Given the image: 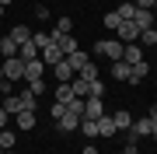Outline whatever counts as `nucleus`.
<instances>
[{
    "label": "nucleus",
    "instance_id": "obj_5",
    "mask_svg": "<svg viewBox=\"0 0 157 154\" xmlns=\"http://www.w3.org/2000/svg\"><path fill=\"white\" fill-rule=\"evenodd\" d=\"M4 77H7V81H17V77H25V60H21V56H11V60H4Z\"/></svg>",
    "mask_w": 157,
    "mask_h": 154
},
{
    "label": "nucleus",
    "instance_id": "obj_30",
    "mask_svg": "<svg viewBox=\"0 0 157 154\" xmlns=\"http://www.w3.org/2000/svg\"><path fill=\"white\" fill-rule=\"evenodd\" d=\"M32 42H35L39 49H45V46H49L52 39H49V32H35V35H32Z\"/></svg>",
    "mask_w": 157,
    "mask_h": 154
},
{
    "label": "nucleus",
    "instance_id": "obj_37",
    "mask_svg": "<svg viewBox=\"0 0 157 154\" xmlns=\"http://www.w3.org/2000/svg\"><path fill=\"white\" fill-rule=\"evenodd\" d=\"M136 7H143V11H154V0H136Z\"/></svg>",
    "mask_w": 157,
    "mask_h": 154
},
{
    "label": "nucleus",
    "instance_id": "obj_42",
    "mask_svg": "<svg viewBox=\"0 0 157 154\" xmlns=\"http://www.w3.org/2000/svg\"><path fill=\"white\" fill-rule=\"evenodd\" d=\"M0 84H7V77H4V63H0Z\"/></svg>",
    "mask_w": 157,
    "mask_h": 154
},
{
    "label": "nucleus",
    "instance_id": "obj_40",
    "mask_svg": "<svg viewBox=\"0 0 157 154\" xmlns=\"http://www.w3.org/2000/svg\"><path fill=\"white\" fill-rule=\"evenodd\" d=\"M84 154H98V147L94 144H84Z\"/></svg>",
    "mask_w": 157,
    "mask_h": 154
},
{
    "label": "nucleus",
    "instance_id": "obj_1",
    "mask_svg": "<svg viewBox=\"0 0 157 154\" xmlns=\"http://www.w3.org/2000/svg\"><path fill=\"white\" fill-rule=\"evenodd\" d=\"M94 53H98V56H105V60H112V63H119V60H122V53H126V46L115 39V35H112V39L94 42Z\"/></svg>",
    "mask_w": 157,
    "mask_h": 154
},
{
    "label": "nucleus",
    "instance_id": "obj_20",
    "mask_svg": "<svg viewBox=\"0 0 157 154\" xmlns=\"http://www.w3.org/2000/svg\"><path fill=\"white\" fill-rule=\"evenodd\" d=\"M11 39L17 42V46H25V42H32V32L25 28V25H14V28H11Z\"/></svg>",
    "mask_w": 157,
    "mask_h": 154
},
{
    "label": "nucleus",
    "instance_id": "obj_10",
    "mask_svg": "<svg viewBox=\"0 0 157 154\" xmlns=\"http://www.w3.org/2000/svg\"><path fill=\"white\" fill-rule=\"evenodd\" d=\"M150 74V63L147 60H140V63H133V67H129V84H140V81Z\"/></svg>",
    "mask_w": 157,
    "mask_h": 154
},
{
    "label": "nucleus",
    "instance_id": "obj_25",
    "mask_svg": "<svg viewBox=\"0 0 157 154\" xmlns=\"http://www.w3.org/2000/svg\"><path fill=\"white\" fill-rule=\"evenodd\" d=\"M77 77H84V81H94V77H98V67H94V60H91V63H84V67L77 70Z\"/></svg>",
    "mask_w": 157,
    "mask_h": 154
},
{
    "label": "nucleus",
    "instance_id": "obj_7",
    "mask_svg": "<svg viewBox=\"0 0 157 154\" xmlns=\"http://www.w3.org/2000/svg\"><path fill=\"white\" fill-rule=\"evenodd\" d=\"M56 126H59L63 133H73V130L80 126V116H77V112H70V109H67V112H63L59 119H56Z\"/></svg>",
    "mask_w": 157,
    "mask_h": 154
},
{
    "label": "nucleus",
    "instance_id": "obj_38",
    "mask_svg": "<svg viewBox=\"0 0 157 154\" xmlns=\"http://www.w3.org/2000/svg\"><path fill=\"white\" fill-rule=\"evenodd\" d=\"M7 119H11V116H7L4 109H0V130H7Z\"/></svg>",
    "mask_w": 157,
    "mask_h": 154
},
{
    "label": "nucleus",
    "instance_id": "obj_13",
    "mask_svg": "<svg viewBox=\"0 0 157 154\" xmlns=\"http://www.w3.org/2000/svg\"><path fill=\"white\" fill-rule=\"evenodd\" d=\"M0 109H4V112L7 116H17V112H21V95H4V105H0Z\"/></svg>",
    "mask_w": 157,
    "mask_h": 154
},
{
    "label": "nucleus",
    "instance_id": "obj_23",
    "mask_svg": "<svg viewBox=\"0 0 157 154\" xmlns=\"http://www.w3.org/2000/svg\"><path fill=\"white\" fill-rule=\"evenodd\" d=\"M73 98H77V95H73V88H70V84H59V88H56V102L67 105V102H73Z\"/></svg>",
    "mask_w": 157,
    "mask_h": 154
},
{
    "label": "nucleus",
    "instance_id": "obj_39",
    "mask_svg": "<svg viewBox=\"0 0 157 154\" xmlns=\"http://www.w3.org/2000/svg\"><path fill=\"white\" fill-rule=\"evenodd\" d=\"M122 154H140V151H136V144H126V147H122Z\"/></svg>",
    "mask_w": 157,
    "mask_h": 154
},
{
    "label": "nucleus",
    "instance_id": "obj_32",
    "mask_svg": "<svg viewBox=\"0 0 157 154\" xmlns=\"http://www.w3.org/2000/svg\"><path fill=\"white\" fill-rule=\"evenodd\" d=\"M140 42H143V46H157V32H154V28L140 32Z\"/></svg>",
    "mask_w": 157,
    "mask_h": 154
},
{
    "label": "nucleus",
    "instance_id": "obj_6",
    "mask_svg": "<svg viewBox=\"0 0 157 154\" xmlns=\"http://www.w3.org/2000/svg\"><path fill=\"white\" fill-rule=\"evenodd\" d=\"M105 116V102L101 98H84V116L80 119H101Z\"/></svg>",
    "mask_w": 157,
    "mask_h": 154
},
{
    "label": "nucleus",
    "instance_id": "obj_21",
    "mask_svg": "<svg viewBox=\"0 0 157 154\" xmlns=\"http://www.w3.org/2000/svg\"><path fill=\"white\" fill-rule=\"evenodd\" d=\"M87 98H105V81H87Z\"/></svg>",
    "mask_w": 157,
    "mask_h": 154
},
{
    "label": "nucleus",
    "instance_id": "obj_29",
    "mask_svg": "<svg viewBox=\"0 0 157 154\" xmlns=\"http://www.w3.org/2000/svg\"><path fill=\"white\" fill-rule=\"evenodd\" d=\"M28 91H32L35 98H39V95H45V81H42V77H35V81H28Z\"/></svg>",
    "mask_w": 157,
    "mask_h": 154
},
{
    "label": "nucleus",
    "instance_id": "obj_9",
    "mask_svg": "<svg viewBox=\"0 0 157 154\" xmlns=\"http://www.w3.org/2000/svg\"><path fill=\"white\" fill-rule=\"evenodd\" d=\"M154 11H143V7H136V18H133V25H136V28H140V32H147V28H154Z\"/></svg>",
    "mask_w": 157,
    "mask_h": 154
},
{
    "label": "nucleus",
    "instance_id": "obj_31",
    "mask_svg": "<svg viewBox=\"0 0 157 154\" xmlns=\"http://www.w3.org/2000/svg\"><path fill=\"white\" fill-rule=\"evenodd\" d=\"M119 21H122V18H119L115 11H108V14H105V21H101V25H105V28H112V32H115V28H119Z\"/></svg>",
    "mask_w": 157,
    "mask_h": 154
},
{
    "label": "nucleus",
    "instance_id": "obj_24",
    "mask_svg": "<svg viewBox=\"0 0 157 154\" xmlns=\"http://www.w3.org/2000/svg\"><path fill=\"white\" fill-rule=\"evenodd\" d=\"M112 77L115 81H129V63H122V60L112 63Z\"/></svg>",
    "mask_w": 157,
    "mask_h": 154
},
{
    "label": "nucleus",
    "instance_id": "obj_14",
    "mask_svg": "<svg viewBox=\"0 0 157 154\" xmlns=\"http://www.w3.org/2000/svg\"><path fill=\"white\" fill-rule=\"evenodd\" d=\"M115 133H119V130H115L112 116L105 112V116H101V119H98V137H115Z\"/></svg>",
    "mask_w": 157,
    "mask_h": 154
},
{
    "label": "nucleus",
    "instance_id": "obj_16",
    "mask_svg": "<svg viewBox=\"0 0 157 154\" xmlns=\"http://www.w3.org/2000/svg\"><path fill=\"white\" fill-rule=\"evenodd\" d=\"M67 63H70V67H73V74H77V70L84 67V63H91V56H87L84 49H77V53H70V56H67Z\"/></svg>",
    "mask_w": 157,
    "mask_h": 154
},
{
    "label": "nucleus",
    "instance_id": "obj_3",
    "mask_svg": "<svg viewBox=\"0 0 157 154\" xmlns=\"http://www.w3.org/2000/svg\"><path fill=\"white\" fill-rule=\"evenodd\" d=\"M115 39L122 42V46H133V42H140V28H136L133 21H119V28H115Z\"/></svg>",
    "mask_w": 157,
    "mask_h": 154
},
{
    "label": "nucleus",
    "instance_id": "obj_8",
    "mask_svg": "<svg viewBox=\"0 0 157 154\" xmlns=\"http://www.w3.org/2000/svg\"><path fill=\"white\" fill-rule=\"evenodd\" d=\"M14 123H17V130H35V109H21V112L14 116Z\"/></svg>",
    "mask_w": 157,
    "mask_h": 154
},
{
    "label": "nucleus",
    "instance_id": "obj_27",
    "mask_svg": "<svg viewBox=\"0 0 157 154\" xmlns=\"http://www.w3.org/2000/svg\"><path fill=\"white\" fill-rule=\"evenodd\" d=\"M119 18H122V21H133L136 18V4H119V11H115Z\"/></svg>",
    "mask_w": 157,
    "mask_h": 154
},
{
    "label": "nucleus",
    "instance_id": "obj_26",
    "mask_svg": "<svg viewBox=\"0 0 157 154\" xmlns=\"http://www.w3.org/2000/svg\"><path fill=\"white\" fill-rule=\"evenodd\" d=\"M77 130H84V137H98V119H80Z\"/></svg>",
    "mask_w": 157,
    "mask_h": 154
},
{
    "label": "nucleus",
    "instance_id": "obj_18",
    "mask_svg": "<svg viewBox=\"0 0 157 154\" xmlns=\"http://www.w3.org/2000/svg\"><path fill=\"white\" fill-rule=\"evenodd\" d=\"M112 123H115V130H129V126H133V116H129L126 109H119V112H112Z\"/></svg>",
    "mask_w": 157,
    "mask_h": 154
},
{
    "label": "nucleus",
    "instance_id": "obj_46",
    "mask_svg": "<svg viewBox=\"0 0 157 154\" xmlns=\"http://www.w3.org/2000/svg\"><path fill=\"white\" fill-rule=\"evenodd\" d=\"M4 11H7V7H0V18H4Z\"/></svg>",
    "mask_w": 157,
    "mask_h": 154
},
{
    "label": "nucleus",
    "instance_id": "obj_15",
    "mask_svg": "<svg viewBox=\"0 0 157 154\" xmlns=\"http://www.w3.org/2000/svg\"><path fill=\"white\" fill-rule=\"evenodd\" d=\"M0 56H4V60L17 56V42L11 39V35H4V39H0Z\"/></svg>",
    "mask_w": 157,
    "mask_h": 154
},
{
    "label": "nucleus",
    "instance_id": "obj_2",
    "mask_svg": "<svg viewBox=\"0 0 157 154\" xmlns=\"http://www.w3.org/2000/svg\"><path fill=\"white\" fill-rule=\"evenodd\" d=\"M150 130H154V123L147 119V116H140V119H133V126L126 130V144H140L143 137H150Z\"/></svg>",
    "mask_w": 157,
    "mask_h": 154
},
{
    "label": "nucleus",
    "instance_id": "obj_47",
    "mask_svg": "<svg viewBox=\"0 0 157 154\" xmlns=\"http://www.w3.org/2000/svg\"><path fill=\"white\" fill-rule=\"evenodd\" d=\"M154 32H157V18H154Z\"/></svg>",
    "mask_w": 157,
    "mask_h": 154
},
{
    "label": "nucleus",
    "instance_id": "obj_41",
    "mask_svg": "<svg viewBox=\"0 0 157 154\" xmlns=\"http://www.w3.org/2000/svg\"><path fill=\"white\" fill-rule=\"evenodd\" d=\"M147 119H150V123H157V105L150 109V116H147Z\"/></svg>",
    "mask_w": 157,
    "mask_h": 154
},
{
    "label": "nucleus",
    "instance_id": "obj_28",
    "mask_svg": "<svg viewBox=\"0 0 157 154\" xmlns=\"http://www.w3.org/2000/svg\"><path fill=\"white\" fill-rule=\"evenodd\" d=\"M0 151H14V133L11 130H0Z\"/></svg>",
    "mask_w": 157,
    "mask_h": 154
},
{
    "label": "nucleus",
    "instance_id": "obj_36",
    "mask_svg": "<svg viewBox=\"0 0 157 154\" xmlns=\"http://www.w3.org/2000/svg\"><path fill=\"white\" fill-rule=\"evenodd\" d=\"M35 18H39V21H45V18H49V7L39 4V7H35Z\"/></svg>",
    "mask_w": 157,
    "mask_h": 154
},
{
    "label": "nucleus",
    "instance_id": "obj_4",
    "mask_svg": "<svg viewBox=\"0 0 157 154\" xmlns=\"http://www.w3.org/2000/svg\"><path fill=\"white\" fill-rule=\"evenodd\" d=\"M39 60L45 63V67H56V63H59V60H67V56H63V49L56 46V42H49L45 49H39Z\"/></svg>",
    "mask_w": 157,
    "mask_h": 154
},
{
    "label": "nucleus",
    "instance_id": "obj_19",
    "mask_svg": "<svg viewBox=\"0 0 157 154\" xmlns=\"http://www.w3.org/2000/svg\"><path fill=\"white\" fill-rule=\"evenodd\" d=\"M17 56H21L25 63H28V60H39V46H35V42H25V46H17Z\"/></svg>",
    "mask_w": 157,
    "mask_h": 154
},
{
    "label": "nucleus",
    "instance_id": "obj_17",
    "mask_svg": "<svg viewBox=\"0 0 157 154\" xmlns=\"http://www.w3.org/2000/svg\"><path fill=\"white\" fill-rule=\"evenodd\" d=\"M140 60H143V53H140V42L126 46V53H122V63H129V67H133V63H140Z\"/></svg>",
    "mask_w": 157,
    "mask_h": 154
},
{
    "label": "nucleus",
    "instance_id": "obj_22",
    "mask_svg": "<svg viewBox=\"0 0 157 154\" xmlns=\"http://www.w3.org/2000/svg\"><path fill=\"white\" fill-rule=\"evenodd\" d=\"M49 35H73V21H70V18H59L56 28H52Z\"/></svg>",
    "mask_w": 157,
    "mask_h": 154
},
{
    "label": "nucleus",
    "instance_id": "obj_33",
    "mask_svg": "<svg viewBox=\"0 0 157 154\" xmlns=\"http://www.w3.org/2000/svg\"><path fill=\"white\" fill-rule=\"evenodd\" d=\"M70 112H77V116H84V98H73V102H67Z\"/></svg>",
    "mask_w": 157,
    "mask_h": 154
},
{
    "label": "nucleus",
    "instance_id": "obj_34",
    "mask_svg": "<svg viewBox=\"0 0 157 154\" xmlns=\"http://www.w3.org/2000/svg\"><path fill=\"white\" fill-rule=\"evenodd\" d=\"M49 112H52V123H56V119H59V116H63V112H67V105H63V102H52V105H49Z\"/></svg>",
    "mask_w": 157,
    "mask_h": 154
},
{
    "label": "nucleus",
    "instance_id": "obj_44",
    "mask_svg": "<svg viewBox=\"0 0 157 154\" xmlns=\"http://www.w3.org/2000/svg\"><path fill=\"white\" fill-rule=\"evenodd\" d=\"M7 4H11V0H0V7H7Z\"/></svg>",
    "mask_w": 157,
    "mask_h": 154
},
{
    "label": "nucleus",
    "instance_id": "obj_12",
    "mask_svg": "<svg viewBox=\"0 0 157 154\" xmlns=\"http://www.w3.org/2000/svg\"><path fill=\"white\" fill-rule=\"evenodd\" d=\"M42 74H45V63L42 60H28V63H25V81H35Z\"/></svg>",
    "mask_w": 157,
    "mask_h": 154
},
{
    "label": "nucleus",
    "instance_id": "obj_45",
    "mask_svg": "<svg viewBox=\"0 0 157 154\" xmlns=\"http://www.w3.org/2000/svg\"><path fill=\"white\" fill-rule=\"evenodd\" d=\"M0 154H17V151H0Z\"/></svg>",
    "mask_w": 157,
    "mask_h": 154
},
{
    "label": "nucleus",
    "instance_id": "obj_35",
    "mask_svg": "<svg viewBox=\"0 0 157 154\" xmlns=\"http://www.w3.org/2000/svg\"><path fill=\"white\" fill-rule=\"evenodd\" d=\"M21 105H25V109H35V95H32V91H21Z\"/></svg>",
    "mask_w": 157,
    "mask_h": 154
},
{
    "label": "nucleus",
    "instance_id": "obj_43",
    "mask_svg": "<svg viewBox=\"0 0 157 154\" xmlns=\"http://www.w3.org/2000/svg\"><path fill=\"white\" fill-rule=\"evenodd\" d=\"M150 137H154V140H157V123H154V130H150Z\"/></svg>",
    "mask_w": 157,
    "mask_h": 154
},
{
    "label": "nucleus",
    "instance_id": "obj_11",
    "mask_svg": "<svg viewBox=\"0 0 157 154\" xmlns=\"http://www.w3.org/2000/svg\"><path fill=\"white\" fill-rule=\"evenodd\" d=\"M52 70H56V81H59V84H70V81L77 77V74H73V67H70L67 60H59V63H56Z\"/></svg>",
    "mask_w": 157,
    "mask_h": 154
}]
</instances>
